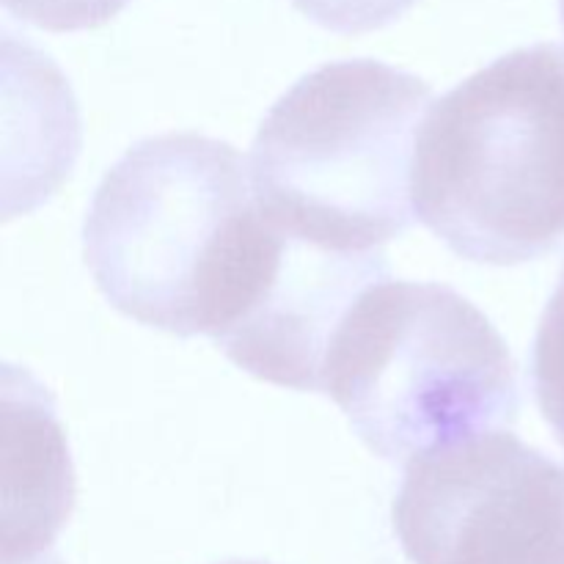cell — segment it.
Here are the masks:
<instances>
[{
	"label": "cell",
	"mask_w": 564,
	"mask_h": 564,
	"mask_svg": "<svg viewBox=\"0 0 564 564\" xmlns=\"http://www.w3.org/2000/svg\"><path fill=\"white\" fill-rule=\"evenodd\" d=\"M268 231L231 143L165 132L127 149L102 176L83 224V257L116 312L215 341L257 281Z\"/></svg>",
	"instance_id": "6da1fadb"
},
{
	"label": "cell",
	"mask_w": 564,
	"mask_h": 564,
	"mask_svg": "<svg viewBox=\"0 0 564 564\" xmlns=\"http://www.w3.org/2000/svg\"><path fill=\"white\" fill-rule=\"evenodd\" d=\"M416 218L457 257L510 268L564 242V44L501 55L430 108Z\"/></svg>",
	"instance_id": "7a4b0ae2"
},
{
	"label": "cell",
	"mask_w": 564,
	"mask_h": 564,
	"mask_svg": "<svg viewBox=\"0 0 564 564\" xmlns=\"http://www.w3.org/2000/svg\"><path fill=\"white\" fill-rule=\"evenodd\" d=\"M433 88L369 58L303 75L251 147L259 207L284 229L345 251H375L411 229L413 158Z\"/></svg>",
	"instance_id": "3957f363"
},
{
	"label": "cell",
	"mask_w": 564,
	"mask_h": 564,
	"mask_svg": "<svg viewBox=\"0 0 564 564\" xmlns=\"http://www.w3.org/2000/svg\"><path fill=\"white\" fill-rule=\"evenodd\" d=\"M330 397L369 452L408 466L521 411L507 341L468 297L430 281L369 286L330 345Z\"/></svg>",
	"instance_id": "277c9868"
},
{
	"label": "cell",
	"mask_w": 564,
	"mask_h": 564,
	"mask_svg": "<svg viewBox=\"0 0 564 564\" xmlns=\"http://www.w3.org/2000/svg\"><path fill=\"white\" fill-rule=\"evenodd\" d=\"M413 564H564V463L494 430L405 466L391 510Z\"/></svg>",
	"instance_id": "5b68a950"
},
{
	"label": "cell",
	"mask_w": 564,
	"mask_h": 564,
	"mask_svg": "<svg viewBox=\"0 0 564 564\" xmlns=\"http://www.w3.org/2000/svg\"><path fill=\"white\" fill-rule=\"evenodd\" d=\"M383 279H389L383 248H330L273 220V242L257 292L215 345L264 383L323 394L325 361L336 334L358 297Z\"/></svg>",
	"instance_id": "8992f818"
},
{
	"label": "cell",
	"mask_w": 564,
	"mask_h": 564,
	"mask_svg": "<svg viewBox=\"0 0 564 564\" xmlns=\"http://www.w3.org/2000/svg\"><path fill=\"white\" fill-rule=\"evenodd\" d=\"M532 389L540 413L564 449V268L534 336Z\"/></svg>",
	"instance_id": "52a82bcc"
},
{
	"label": "cell",
	"mask_w": 564,
	"mask_h": 564,
	"mask_svg": "<svg viewBox=\"0 0 564 564\" xmlns=\"http://www.w3.org/2000/svg\"><path fill=\"white\" fill-rule=\"evenodd\" d=\"M130 3L132 0H3L6 11L17 20L55 33L105 25Z\"/></svg>",
	"instance_id": "ba28073f"
},
{
	"label": "cell",
	"mask_w": 564,
	"mask_h": 564,
	"mask_svg": "<svg viewBox=\"0 0 564 564\" xmlns=\"http://www.w3.org/2000/svg\"><path fill=\"white\" fill-rule=\"evenodd\" d=\"M301 14L336 33H367L400 20L416 0H290Z\"/></svg>",
	"instance_id": "9c48e42d"
},
{
	"label": "cell",
	"mask_w": 564,
	"mask_h": 564,
	"mask_svg": "<svg viewBox=\"0 0 564 564\" xmlns=\"http://www.w3.org/2000/svg\"><path fill=\"white\" fill-rule=\"evenodd\" d=\"M560 17H562V28H564V0H560Z\"/></svg>",
	"instance_id": "30bf717a"
},
{
	"label": "cell",
	"mask_w": 564,
	"mask_h": 564,
	"mask_svg": "<svg viewBox=\"0 0 564 564\" xmlns=\"http://www.w3.org/2000/svg\"><path fill=\"white\" fill-rule=\"evenodd\" d=\"M226 564H268V562H226Z\"/></svg>",
	"instance_id": "8fae6325"
}]
</instances>
